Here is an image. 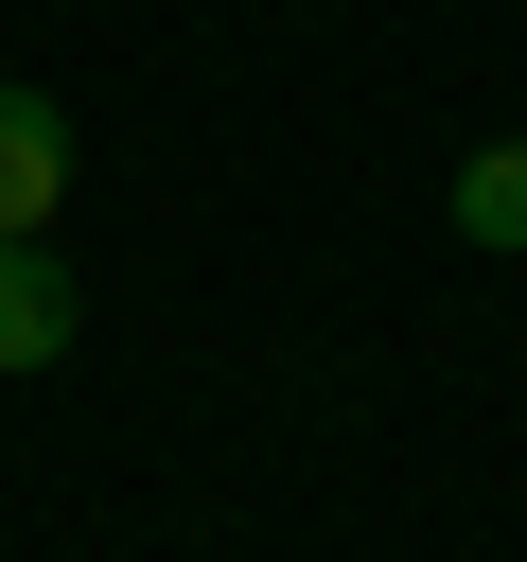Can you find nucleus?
Here are the masks:
<instances>
[{"label":"nucleus","instance_id":"nucleus-1","mask_svg":"<svg viewBox=\"0 0 527 562\" xmlns=\"http://www.w3.org/2000/svg\"><path fill=\"white\" fill-rule=\"evenodd\" d=\"M88 334V281L53 263V228H0V369H70Z\"/></svg>","mask_w":527,"mask_h":562},{"label":"nucleus","instance_id":"nucleus-2","mask_svg":"<svg viewBox=\"0 0 527 562\" xmlns=\"http://www.w3.org/2000/svg\"><path fill=\"white\" fill-rule=\"evenodd\" d=\"M53 193H70V105L0 88V228H53Z\"/></svg>","mask_w":527,"mask_h":562},{"label":"nucleus","instance_id":"nucleus-3","mask_svg":"<svg viewBox=\"0 0 527 562\" xmlns=\"http://www.w3.org/2000/svg\"><path fill=\"white\" fill-rule=\"evenodd\" d=\"M439 211H457V246H492V263H509V246H527V140H474Z\"/></svg>","mask_w":527,"mask_h":562}]
</instances>
